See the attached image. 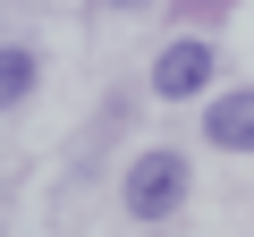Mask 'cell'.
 I'll use <instances>...</instances> for the list:
<instances>
[{
    "instance_id": "6da1fadb",
    "label": "cell",
    "mask_w": 254,
    "mask_h": 237,
    "mask_svg": "<svg viewBox=\"0 0 254 237\" xmlns=\"http://www.w3.org/2000/svg\"><path fill=\"white\" fill-rule=\"evenodd\" d=\"M187 186H195V170H187V153H170V144H153V153L127 161V212H136V220H170V212L187 203Z\"/></svg>"
},
{
    "instance_id": "277c9868",
    "label": "cell",
    "mask_w": 254,
    "mask_h": 237,
    "mask_svg": "<svg viewBox=\"0 0 254 237\" xmlns=\"http://www.w3.org/2000/svg\"><path fill=\"white\" fill-rule=\"evenodd\" d=\"M34 93V43H9V102Z\"/></svg>"
},
{
    "instance_id": "5b68a950",
    "label": "cell",
    "mask_w": 254,
    "mask_h": 237,
    "mask_svg": "<svg viewBox=\"0 0 254 237\" xmlns=\"http://www.w3.org/2000/svg\"><path fill=\"white\" fill-rule=\"evenodd\" d=\"M119 9H144V0H119Z\"/></svg>"
},
{
    "instance_id": "3957f363",
    "label": "cell",
    "mask_w": 254,
    "mask_h": 237,
    "mask_svg": "<svg viewBox=\"0 0 254 237\" xmlns=\"http://www.w3.org/2000/svg\"><path fill=\"white\" fill-rule=\"evenodd\" d=\"M203 136H212L220 153H254V85H246V93H220V102H212Z\"/></svg>"
},
{
    "instance_id": "7a4b0ae2",
    "label": "cell",
    "mask_w": 254,
    "mask_h": 237,
    "mask_svg": "<svg viewBox=\"0 0 254 237\" xmlns=\"http://www.w3.org/2000/svg\"><path fill=\"white\" fill-rule=\"evenodd\" d=\"M212 85V43H170L161 59H153V93L161 102H187V93H203Z\"/></svg>"
}]
</instances>
